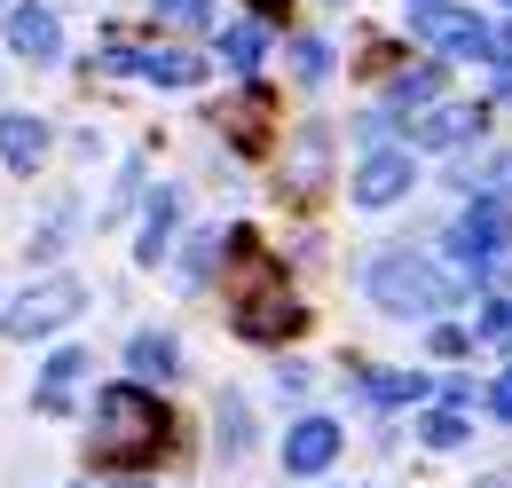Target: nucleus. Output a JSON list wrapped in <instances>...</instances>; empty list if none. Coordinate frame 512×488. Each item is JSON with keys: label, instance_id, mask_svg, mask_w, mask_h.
Instances as JSON below:
<instances>
[{"label": "nucleus", "instance_id": "f257e3e1", "mask_svg": "<svg viewBox=\"0 0 512 488\" xmlns=\"http://www.w3.org/2000/svg\"><path fill=\"white\" fill-rule=\"evenodd\" d=\"M229 260H237V292H229V323H237V339H253V347H284V339L308 323V307L292 300L284 268L260 252L253 229H229Z\"/></svg>", "mask_w": 512, "mask_h": 488}, {"label": "nucleus", "instance_id": "f03ea898", "mask_svg": "<svg viewBox=\"0 0 512 488\" xmlns=\"http://www.w3.org/2000/svg\"><path fill=\"white\" fill-rule=\"evenodd\" d=\"M166 433H174V418H166V402L150 386H103L95 394V441H87L95 465L134 473V465H150L166 449Z\"/></svg>", "mask_w": 512, "mask_h": 488}, {"label": "nucleus", "instance_id": "7ed1b4c3", "mask_svg": "<svg viewBox=\"0 0 512 488\" xmlns=\"http://www.w3.org/2000/svg\"><path fill=\"white\" fill-rule=\"evenodd\" d=\"M457 276H442L426 252H379L371 260V300L386 307V315H442V307H457Z\"/></svg>", "mask_w": 512, "mask_h": 488}, {"label": "nucleus", "instance_id": "20e7f679", "mask_svg": "<svg viewBox=\"0 0 512 488\" xmlns=\"http://www.w3.org/2000/svg\"><path fill=\"white\" fill-rule=\"evenodd\" d=\"M505 252H512V205L505 197H473V205L457 213V229H449V260L473 268V276H497Z\"/></svg>", "mask_w": 512, "mask_h": 488}, {"label": "nucleus", "instance_id": "39448f33", "mask_svg": "<svg viewBox=\"0 0 512 488\" xmlns=\"http://www.w3.org/2000/svg\"><path fill=\"white\" fill-rule=\"evenodd\" d=\"M79 307H87V284H79V276H48V284H32L24 300H16L8 315H0V331L32 347V339H48V331H64V323L79 315Z\"/></svg>", "mask_w": 512, "mask_h": 488}, {"label": "nucleus", "instance_id": "423d86ee", "mask_svg": "<svg viewBox=\"0 0 512 488\" xmlns=\"http://www.w3.org/2000/svg\"><path fill=\"white\" fill-rule=\"evenodd\" d=\"M410 32H418L426 48H442V56H489V63H497V32H489L473 8H449V0H442V8H418Z\"/></svg>", "mask_w": 512, "mask_h": 488}, {"label": "nucleus", "instance_id": "0eeeda50", "mask_svg": "<svg viewBox=\"0 0 512 488\" xmlns=\"http://www.w3.org/2000/svg\"><path fill=\"white\" fill-rule=\"evenodd\" d=\"M111 71H134V79H158V87H197L205 79V56L190 48H111Z\"/></svg>", "mask_w": 512, "mask_h": 488}, {"label": "nucleus", "instance_id": "6e6552de", "mask_svg": "<svg viewBox=\"0 0 512 488\" xmlns=\"http://www.w3.org/2000/svg\"><path fill=\"white\" fill-rule=\"evenodd\" d=\"M481 126H489L481 103H434L426 119H410V142H418V150H457V142H473Z\"/></svg>", "mask_w": 512, "mask_h": 488}, {"label": "nucleus", "instance_id": "1a4fd4ad", "mask_svg": "<svg viewBox=\"0 0 512 488\" xmlns=\"http://www.w3.org/2000/svg\"><path fill=\"white\" fill-rule=\"evenodd\" d=\"M8 48H16L24 63H56V56H64V24H56V8L24 0V8L8 16Z\"/></svg>", "mask_w": 512, "mask_h": 488}, {"label": "nucleus", "instance_id": "9d476101", "mask_svg": "<svg viewBox=\"0 0 512 488\" xmlns=\"http://www.w3.org/2000/svg\"><path fill=\"white\" fill-rule=\"evenodd\" d=\"M410 189V150H371L355 166V205H394Z\"/></svg>", "mask_w": 512, "mask_h": 488}, {"label": "nucleus", "instance_id": "9b49d317", "mask_svg": "<svg viewBox=\"0 0 512 488\" xmlns=\"http://www.w3.org/2000/svg\"><path fill=\"white\" fill-rule=\"evenodd\" d=\"M331 457H339V426L331 418H300L284 433V473H323Z\"/></svg>", "mask_w": 512, "mask_h": 488}, {"label": "nucleus", "instance_id": "f8f14e48", "mask_svg": "<svg viewBox=\"0 0 512 488\" xmlns=\"http://www.w3.org/2000/svg\"><path fill=\"white\" fill-rule=\"evenodd\" d=\"M0 158L32 174V166L48 158V126H40V119H24V111H8V119H0Z\"/></svg>", "mask_w": 512, "mask_h": 488}, {"label": "nucleus", "instance_id": "ddd939ff", "mask_svg": "<svg viewBox=\"0 0 512 488\" xmlns=\"http://www.w3.org/2000/svg\"><path fill=\"white\" fill-rule=\"evenodd\" d=\"M79 370H87V355H79V347L48 355V370H40V394H32L48 418H56V410H71V386H79Z\"/></svg>", "mask_w": 512, "mask_h": 488}, {"label": "nucleus", "instance_id": "4468645a", "mask_svg": "<svg viewBox=\"0 0 512 488\" xmlns=\"http://www.w3.org/2000/svg\"><path fill=\"white\" fill-rule=\"evenodd\" d=\"M394 111H434V95H442V63H410V71H394Z\"/></svg>", "mask_w": 512, "mask_h": 488}, {"label": "nucleus", "instance_id": "2eb2a0df", "mask_svg": "<svg viewBox=\"0 0 512 488\" xmlns=\"http://www.w3.org/2000/svg\"><path fill=\"white\" fill-rule=\"evenodd\" d=\"M127 363H134V378H174L182 355H174V339H166V331H134V339H127Z\"/></svg>", "mask_w": 512, "mask_h": 488}, {"label": "nucleus", "instance_id": "dca6fc26", "mask_svg": "<svg viewBox=\"0 0 512 488\" xmlns=\"http://www.w3.org/2000/svg\"><path fill=\"white\" fill-rule=\"evenodd\" d=\"M363 394H371L379 410H402V402L426 394V378H418V370H363Z\"/></svg>", "mask_w": 512, "mask_h": 488}, {"label": "nucleus", "instance_id": "f3484780", "mask_svg": "<svg viewBox=\"0 0 512 488\" xmlns=\"http://www.w3.org/2000/svg\"><path fill=\"white\" fill-rule=\"evenodd\" d=\"M166 237H174V189H158V197H150V229H142V244H134V252H142V260H158V252H166Z\"/></svg>", "mask_w": 512, "mask_h": 488}, {"label": "nucleus", "instance_id": "a211bd4d", "mask_svg": "<svg viewBox=\"0 0 512 488\" xmlns=\"http://www.w3.org/2000/svg\"><path fill=\"white\" fill-rule=\"evenodd\" d=\"M260 48H268V32H260V24H229V32H221V56L237 63V71H253Z\"/></svg>", "mask_w": 512, "mask_h": 488}, {"label": "nucleus", "instance_id": "6ab92c4d", "mask_svg": "<svg viewBox=\"0 0 512 488\" xmlns=\"http://www.w3.org/2000/svg\"><path fill=\"white\" fill-rule=\"evenodd\" d=\"M245 441H253V426H245V402L229 394V402H221V449H229V457H245Z\"/></svg>", "mask_w": 512, "mask_h": 488}, {"label": "nucleus", "instance_id": "aec40b11", "mask_svg": "<svg viewBox=\"0 0 512 488\" xmlns=\"http://www.w3.org/2000/svg\"><path fill=\"white\" fill-rule=\"evenodd\" d=\"M481 339H489V347H512V300L481 307Z\"/></svg>", "mask_w": 512, "mask_h": 488}, {"label": "nucleus", "instance_id": "412c9836", "mask_svg": "<svg viewBox=\"0 0 512 488\" xmlns=\"http://www.w3.org/2000/svg\"><path fill=\"white\" fill-rule=\"evenodd\" d=\"M292 71H300V79H323V71H331V48H323V40H292Z\"/></svg>", "mask_w": 512, "mask_h": 488}, {"label": "nucleus", "instance_id": "4be33fe9", "mask_svg": "<svg viewBox=\"0 0 512 488\" xmlns=\"http://www.w3.org/2000/svg\"><path fill=\"white\" fill-rule=\"evenodd\" d=\"M426 441H434V449H457V441H465V418H457V410H434V418H426Z\"/></svg>", "mask_w": 512, "mask_h": 488}, {"label": "nucleus", "instance_id": "5701e85b", "mask_svg": "<svg viewBox=\"0 0 512 488\" xmlns=\"http://www.w3.org/2000/svg\"><path fill=\"white\" fill-rule=\"evenodd\" d=\"M158 16H166V24H205L213 0H158Z\"/></svg>", "mask_w": 512, "mask_h": 488}, {"label": "nucleus", "instance_id": "b1692460", "mask_svg": "<svg viewBox=\"0 0 512 488\" xmlns=\"http://www.w3.org/2000/svg\"><path fill=\"white\" fill-rule=\"evenodd\" d=\"M489 418H505V426H512V370L497 378V386H489Z\"/></svg>", "mask_w": 512, "mask_h": 488}, {"label": "nucleus", "instance_id": "393cba45", "mask_svg": "<svg viewBox=\"0 0 512 488\" xmlns=\"http://www.w3.org/2000/svg\"><path fill=\"white\" fill-rule=\"evenodd\" d=\"M465 347H473V339H465L457 323H442V331H434V355H465Z\"/></svg>", "mask_w": 512, "mask_h": 488}, {"label": "nucleus", "instance_id": "a878e982", "mask_svg": "<svg viewBox=\"0 0 512 488\" xmlns=\"http://www.w3.org/2000/svg\"><path fill=\"white\" fill-rule=\"evenodd\" d=\"M497 95H505V103H512V63H497Z\"/></svg>", "mask_w": 512, "mask_h": 488}, {"label": "nucleus", "instance_id": "bb28decb", "mask_svg": "<svg viewBox=\"0 0 512 488\" xmlns=\"http://www.w3.org/2000/svg\"><path fill=\"white\" fill-rule=\"evenodd\" d=\"M253 8H260V16H284V8H292V0H253Z\"/></svg>", "mask_w": 512, "mask_h": 488}, {"label": "nucleus", "instance_id": "cd10ccee", "mask_svg": "<svg viewBox=\"0 0 512 488\" xmlns=\"http://www.w3.org/2000/svg\"><path fill=\"white\" fill-rule=\"evenodd\" d=\"M418 8H442V0H410V16H418Z\"/></svg>", "mask_w": 512, "mask_h": 488}, {"label": "nucleus", "instance_id": "c85d7f7f", "mask_svg": "<svg viewBox=\"0 0 512 488\" xmlns=\"http://www.w3.org/2000/svg\"><path fill=\"white\" fill-rule=\"evenodd\" d=\"M119 488H142V481H119Z\"/></svg>", "mask_w": 512, "mask_h": 488}, {"label": "nucleus", "instance_id": "c756f323", "mask_svg": "<svg viewBox=\"0 0 512 488\" xmlns=\"http://www.w3.org/2000/svg\"><path fill=\"white\" fill-rule=\"evenodd\" d=\"M505 8H512V0H505Z\"/></svg>", "mask_w": 512, "mask_h": 488}]
</instances>
